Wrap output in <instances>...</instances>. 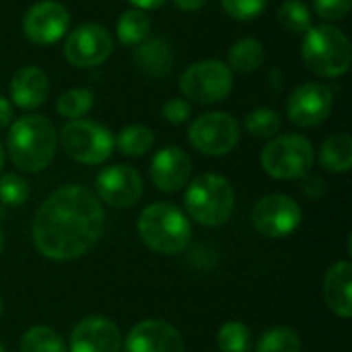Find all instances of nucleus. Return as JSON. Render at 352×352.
I'll use <instances>...</instances> for the list:
<instances>
[{
	"label": "nucleus",
	"mask_w": 352,
	"mask_h": 352,
	"mask_svg": "<svg viewBox=\"0 0 352 352\" xmlns=\"http://www.w3.org/2000/svg\"><path fill=\"white\" fill-rule=\"evenodd\" d=\"M334 105V93L324 82H303L299 85L289 101H287V116L299 128H316L324 124Z\"/></svg>",
	"instance_id": "f8f14e48"
},
{
	"label": "nucleus",
	"mask_w": 352,
	"mask_h": 352,
	"mask_svg": "<svg viewBox=\"0 0 352 352\" xmlns=\"http://www.w3.org/2000/svg\"><path fill=\"white\" fill-rule=\"evenodd\" d=\"M138 235L146 248L161 256L182 254L190 245L192 227L188 217L169 202L146 206L138 219Z\"/></svg>",
	"instance_id": "20e7f679"
},
{
	"label": "nucleus",
	"mask_w": 352,
	"mask_h": 352,
	"mask_svg": "<svg viewBox=\"0 0 352 352\" xmlns=\"http://www.w3.org/2000/svg\"><path fill=\"white\" fill-rule=\"evenodd\" d=\"M221 6L231 19L252 21L266 10L268 0H221Z\"/></svg>",
	"instance_id": "2f4dec72"
},
{
	"label": "nucleus",
	"mask_w": 352,
	"mask_h": 352,
	"mask_svg": "<svg viewBox=\"0 0 352 352\" xmlns=\"http://www.w3.org/2000/svg\"><path fill=\"white\" fill-rule=\"evenodd\" d=\"M221 352H250L252 349V334L245 324L241 322H227L217 336Z\"/></svg>",
	"instance_id": "c756f323"
},
{
	"label": "nucleus",
	"mask_w": 352,
	"mask_h": 352,
	"mask_svg": "<svg viewBox=\"0 0 352 352\" xmlns=\"http://www.w3.org/2000/svg\"><path fill=\"white\" fill-rule=\"evenodd\" d=\"M301 58L307 70L322 78H338L352 62L351 39L336 25H311L303 33Z\"/></svg>",
	"instance_id": "7ed1b4c3"
},
{
	"label": "nucleus",
	"mask_w": 352,
	"mask_h": 352,
	"mask_svg": "<svg viewBox=\"0 0 352 352\" xmlns=\"http://www.w3.org/2000/svg\"><path fill=\"white\" fill-rule=\"evenodd\" d=\"M184 204L192 221L204 227L225 225L235 208V192L227 177L217 173H202L190 182Z\"/></svg>",
	"instance_id": "39448f33"
},
{
	"label": "nucleus",
	"mask_w": 352,
	"mask_h": 352,
	"mask_svg": "<svg viewBox=\"0 0 352 352\" xmlns=\"http://www.w3.org/2000/svg\"><path fill=\"white\" fill-rule=\"evenodd\" d=\"M266 60V50L260 39L254 37H243L237 39L231 50H229V68L239 74H250L258 70Z\"/></svg>",
	"instance_id": "4be33fe9"
},
{
	"label": "nucleus",
	"mask_w": 352,
	"mask_h": 352,
	"mask_svg": "<svg viewBox=\"0 0 352 352\" xmlns=\"http://www.w3.org/2000/svg\"><path fill=\"white\" fill-rule=\"evenodd\" d=\"M2 311H4V303H2V297H0V318H2Z\"/></svg>",
	"instance_id": "a19ab883"
},
{
	"label": "nucleus",
	"mask_w": 352,
	"mask_h": 352,
	"mask_svg": "<svg viewBox=\"0 0 352 352\" xmlns=\"http://www.w3.org/2000/svg\"><path fill=\"white\" fill-rule=\"evenodd\" d=\"M21 352H68L60 334L47 326H35L25 332Z\"/></svg>",
	"instance_id": "a878e982"
},
{
	"label": "nucleus",
	"mask_w": 352,
	"mask_h": 352,
	"mask_svg": "<svg viewBox=\"0 0 352 352\" xmlns=\"http://www.w3.org/2000/svg\"><path fill=\"white\" fill-rule=\"evenodd\" d=\"M173 2H175V6H177V8H182V10H190V12L200 10V8L206 4V0H173Z\"/></svg>",
	"instance_id": "4c0bfd02"
},
{
	"label": "nucleus",
	"mask_w": 352,
	"mask_h": 352,
	"mask_svg": "<svg viewBox=\"0 0 352 352\" xmlns=\"http://www.w3.org/2000/svg\"><path fill=\"white\" fill-rule=\"evenodd\" d=\"M243 126L252 136L274 138V136H278V132L283 128V118L278 111H274L270 107H258L245 116Z\"/></svg>",
	"instance_id": "393cba45"
},
{
	"label": "nucleus",
	"mask_w": 352,
	"mask_h": 352,
	"mask_svg": "<svg viewBox=\"0 0 352 352\" xmlns=\"http://www.w3.org/2000/svg\"><path fill=\"white\" fill-rule=\"evenodd\" d=\"M70 29V12L56 0L35 2L23 16V35L35 45H52Z\"/></svg>",
	"instance_id": "ddd939ff"
},
{
	"label": "nucleus",
	"mask_w": 352,
	"mask_h": 352,
	"mask_svg": "<svg viewBox=\"0 0 352 352\" xmlns=\"http://www.w3.org/2000/svg\"><path fill=\"white\" fill-rule=\"evenodd\" d=\"M301 206L285 194L264 196L252 210L254 229L268 239H283L301 225Z\"/></svg>",
	"instance_id": "9b49d317"
},
{
	"label": "nucleus",
	"mask_w": 352,
	"mask_h": 352,
	"mask_svg": "<svg viewBox=\"0 0 352 352\" xmlns=\"http://www.w3.org/2000/svg\"><path fill=\"white\" fill-rule=\"evenodd\" d=\"M105 229L103 206L82 186L52 192L33 219V243L50 260L68 262L89 254Z\"/></svg>",
	"instance_id": "f257e3e1"
},
{
	"label": "nucleus",
	"mask_w": 352,
	"mask_h": 352,
	"mask_svg": "<svg viewBox=\"0 0 352 352\" xmlns=\"http://www.w3.org/2000/svg\"><path fill=\"white\" fill-rule=\"evenodd\" d=\"M2 167H4V146L0 142V171H2Z\"/></svg>",
	"instance_id": "58836bf2"
},
{
	"label": "nucleus",
	"mask_w": 352,
	"mask_h": 352,
	"mask_svg": "<svg viewBox=\"0 0 352 352\" xmlns=\"http://www.w3.org/2000/svg\"><path fill=\"white\" fill-rule=\"evenodd\" d=\"M62 146L70 159L80 165H101L113 153V134L95 120L78 118L64 124L60 132Z\"/></svg>",
	"instance_id": "0eeeda50"
},
{
	"label": "nucleus",
	"mask_w": 352,
	"mask_h": 352,
	"mask_svg": "<svg viewBox=\"0 0 352 352\" xmlns=\"http://www.w3.org/2000/svg\"><path fill=\"white\" fill-rule=\"evenodd\" d=\"M6 148L16 169L25 173L43 171L58 148L56 128L45 116H23L10 124Z\"/></svg>",
	"instance_id": "f03ea898"
},
{
	"label": "nucleus",
	"mask_w": 352,
	"mask_h": 352,
	"mask_svg": "<svg viewBox=\"0 0 352 352\" xmlns=\"http://www.w3.org/2000/svg\"><path fill=\"white\" fill-rule=\"evenodd\" d=\"M192 146L208 157L229 155L239 142V122L227 111H208L188 128Z\"/></svg>",
	"instance_id": "1a4fd4ad"
},
{
	"label": "nucleus",
	"mask_w": 352,
	"mask_h": 352,
	"mask_svg": "<svg viewBox=\"0 0 352 352\" xmlns=\"http://www.w3.org/2000/svg\"><path fill=\"white\" fill-rule=\"evenodd\" d=\"M352 266L351 262H336L324 278V299L328 307L342 320L352 316Z\"/></svg>",
	"instance_id": "6ab92c4d"
},
{
	"label": "nucleus",
	"mask_w": 352,
	"mask_h": 352,
	"mask_svg": "<svg viewBox=\"0 0 352 352\" xmlns=\"http://www.w3.org/2000/svg\"><path fill=\"white\" fill-rule=\"evenodd\" d=\"M10 122H12V105L6 97L0 95V128L10 126Z\"/></svg>",
	"instance_id": "c9c22d12"
},
{
	"label": "nucleus",
	"mask_w": 352,
	"mask_h": 352,
	"mask_svg": "<svg viewBox=\"0 0 352 352\" xmlns=\"http://www.w3.org/2000/svg\"><path fill=\"white\" fill-rule=\"evenodd\" d=\"M320 165L332 173H344L352 165V138L346 132L332 134L320 148Z\"/></svg>",
	"instance_id": "412c9836"
},
{
	"label": "nucleus",
	"mask_w": 352,
	"mask_h": 352,
	"mask_svg": "<svg viewBox=\"0 0 352 352\" xmlns=\"http://www.w3.org/2000/svg\"><path fill=\"white\" fill-rule=\"evenodd\" d=\"M256 352H301V338L293 328L276 326L262 334Z\"/></svg>",
	"instance_id": "bb28decb"
},
{
	"label": "nucleus",
	"mask_w": 352,
	"mask_h": 352,
	"mask_svg": "<svg viewBox=\"0 0 352 352\" xmlns=\"http://www.w3.org/2000/svg\"><path fill=\"white\" fill-rule=\"evenodd\" d=\"M161 116L171 122V124H184L190 116H192V107H190V101L182 99V97H175V99H169L165 101L163 109H161Z\"/></svg>",
	"instance_id": "72a5a7b5"
},
{
	"label": "nucleus",
	"mask_w": 352,
	"mask_h": 352,
	"mask_svg": "<svg viewBox=\"0 0 352 352\" xmlns=\"http://www.w3.org/2000/svg\"><path fill=\"white\" fill-rule=\"evenodd\" d=\"M97 194L99 198L113 208L134 206L144 192V182L140 173L130 165H111L97 175Z\"/></svg>",
	"instance_id": "4468645a"
},
{
	"label": "nucleus",
	"mask_w": 352,
	"mask_h": 352,
	"mask_svg": "<svg viewBox=\"0 0 352 352\" xmlns=\"http://www.w3.org/2000/svg\"><path fill=\"white\" fill-rule=\"evenodd\" d=\"M179 91L186 101L212 105L233 91V70L221 60H202L188 66L179 78Z\"/></svg>",
	"instance_id": "6e6552de"
},
{
	"label": "nucleus",
	"mask_w": 352,
	"mask_h": 352,
	"mask_svg": "<svg viewBox=\"0 0 352 352\" xmlns=\"http://www.w3.org/2000/svg\"><path fill=\"white\" fill-rule=\"evenodd\" d=\"M93 91L89 89H68L64 91L60 97H58V103H56V109L62 118H68V120H78L82 118L85 113L91 111L93 107Z\"/></svg>",
	"instance_id": "cd10ccee"
},
{
	"label": "nucleus",
	"mask_w": 352,
	"mask_h": 352,
	"mask_svg": "<svg viewBox=\"0 0 352 352\" xmlns=\"http://www.w3.org/2000/svg\"><path fill=\"white\" fill-rule=\"evenodd\" d=\"M0 352H4V349H2V346H0Z\"/></svg>",
	"instance_id": "79ce46f5"
},
{
	"label": "nucleus",
	"mask_w": 352,
	"mask_h": 352,
	"mask_svg": "<svg viewBox=\"0 0 352 352\" xmlns=\"http://www.w3.org/2000/svg\"><path fill=\"white\" fill-rule=\"evenodd\" d=\"M50 95V80L37 66H23L10 78V99L16 107L31 111L45 103Z\"/></svg>",
	"instance_id": "a211bd4d"
},
{
	"label": "nucleus",
	"mask_w": 352,
	"mask_h": 352,
	"mask_svg": "<svg viewBox=\"0 0 352 352\" xmlns=\"http://www.w3.org/2000/svg\"><path fill=\"white\" fill-rule=\"evenodd\" d=\"M192 173V159L179 146L161 148L151 161V179L161 192H177L182 190Z\"/></svg>",
	"instance_id": "f3484780"
},
{
	"label": "nucleus",
	"mask_w": 352,
	"mask_h": 352,
	"mask_svg": "<svg viewBox=\"0 0 352 352\" xmlns=\"http://www.w3.org/2000/svg\"><path fill=\"white\" fill-rule=\"evenodd\" d=\"M155 144V132L144 124H130L113 138V146L126 157H142Z\"/></svg>",
	"instance_id": "b1692460"
},
{
	"label": "nucleus",
	"mask_w": 352,
	"mask_h": 352,
	"mask_svg": "<svg viewBox=\"0 0 352 352\" xmlns=\"http://www.w3.org/2000/svg\"><path fill=\"white\" fill-rule=\"evenodd\" d=\"M151 27H153V23H151L148 14L144 10L132 8V10H126L120 14L118 25H116V35L122 45L136 47L144 39H148Z\"/></svg>",
	"instance_id": "5701e85b"
},
{
	"label": "nucleus",
	"mask_w": 352,
	"mask_h": 352,
	"mask_svg": "<svg viewBox=\"0 0 352 352\" xmlns=\"http://www.w3.org/2000/svg\"><path fill=\"white\" fill-rule=\"evenodd\" d=\"M29 198L27 182L16 173L0 175V202L4 206H21Z\"/></svg>",
	"instance_id": "7c9ffc66"
},
{
	"label": "nucleus",
	"mask_w": 352,
	"mask_h": 352,
	"mask_svg": "<svg viewBox=\"0 0 352 352\" xmlns=\"http://www.w3.org/2000/svg\"><path fill=\"white\" fill-rule=\"evenodd\" d=\"M113 52L111 33L99 23H85L66 33L64 58L76 68H93L103 64Z\"/></svg>",
	"instance_id": "9d476101"
},
{
	"label": "nucleus",
	"mask_w": 352,
	"mask_h": 352,
	"mask_svg": "<svg viewBox=\"0 0 352 352\" xmlns=\"http://www.w3.org/2000/svg\"><path fill=\"white\" fill-rule=\"evenodd\" d=\"M70 352H122V332L107 318H85L72 328Z\"/></svg>",
	"instance_id": "dca6fc26"
},
{
	"label": "nucleus",
	"mask_w": 352,
	"mask_h": 352,
	"mask_svg": "<svg viewBox=\"0 0 352 352\" xmlns=\"http://www.w3.org/2000/svg\"><path fill=\"white\" fill-rule=\"evenodd\" d=\"M316 161L314 144L301 134L274 136L262 151V167L274 179H301Z\"/></svg>",
	"instance_id": "423d86ee"
},
{
	"label": "nucleus",
	"mask_w": 352,
	"mask_h": 352,
	"mask_svg": "<svg viewBox=\"0 0 352 352\" xmlns=\"http://www.w3.org/2000/svg\"><path fill=\"white\" fill-rule=\"evenodd\" d=\"M303 179V184H301V190H303V194L305 196H309V198H322L324 194H326V184H324V179L320 177V175H311V173H307L305 177H301Z\"/></svg>",
	"instance_id": "f704fd0d"
},
{
	"label": "nucleus",
	"mask_w": 352,
	"mask_h": 352,
	"mask_svg": "<svg viewBox=\"0 0 352 352\" xmlns=\"http://www.w3.org/2000/svg\"><path fill=\"white\" fill-rule=\"evenodd\" d=\"M352 0H314L316 12L326 21H340L351 12Z\"/></svg>",
	"instance_id": "473e14b6"
},
{
	"label": "nucleus",
	"mask_w": 352,
	"mask_h": 352,
	"mask_svg": "<svg viewBox=\"0 0 352 352\" xmlns=\"http://www.w3.org/2000/svg\"><path fill=\"white\" fill-rule=\"evenodd\" d=\"M278 23L291 33H305L311 27V12L301 0H285L278 8Z\"/></svg>",
	"instance_id": "c85d7f7f"
},
{
	"label": "nucleus",
	"mask_w": 352,
	"mask_h": 352,
	"mask_svg": "<svg viewBox=\"0 0 352 352\" xmlns=\"http://www.w3.org/2000/svg\"><path fill=\"white\" fill-rule=\"evenodd\" d=\"M2 248H4V233H2V229H0V252H2Z\"/></svg>",
	"instance_id": "ea45409f"
},
{
	"label": "nucleus",
	"mask_w": 352,
	"mask_h": 352,
	"mask_svg": "<svg viewBox=\"0 0 352 352\" xmlns=\"http://www.w3.org/2000/svg\"><path fill=\"white\" fill-rule=\"evenodd\" d=\"M134 64L146 78H163L173 68V50L163 37L144 39L134 50Z\"/></svg>",
	"instance_id": "aec40b11"
},
{
	"label": "nucleus",
	"mask_w": 352,
	"mask_h": 352,
	"mask_svg": "<svg viewBox=\"0 0 352 352\" xmlns=\"http://www.w3.org/2000/svg\"><path fill=\"white\" fill-rule=\"evenodd\" d=\"M124 352H186V342L171 324L163 320H144L130 330Z\"/></svg>",
	"instance_id": "2eb2a0df"
},
{
	"label": "nucleus",
	"mask_w": 352,
	"mask_h": 352,
	"mask_svg": "<svg viewBox=\"0 0 352 352\" xmlns=\"http://www.w3.org/2000/svg\"><path fill=\"white\" fill-rule=\"evenodd\" d=\"M134 8H138V10H153V8H159V6H163L167 0H128Z\"/></svg>",
	"instance_id": "e433bc0d"
}]
</instances>
